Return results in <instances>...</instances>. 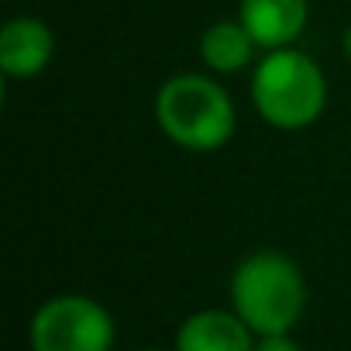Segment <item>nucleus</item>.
<instances>
[{
  "label": "nucleus",
  "instance_id": "1",
  "mask_svg": "<svg viewBox=\"0 0 351 351\" xmlns=\"http://www.w3.org/2000/svg\"><path fill=\"white\" fill-rule=\"evenodd\" d=\"M231 303L258 337L289 334L306 306L303 272L282 252H252L231 276Z\"/></svg>",
  "mask_w": 351,
  "mask_h": 351
},
{
  "label": "nucleus",
  "instance_id": "2",
  "mask_svg": "<svg viewBox=\"0 0 351 351\" xmlns=\"http://www.w3.org/2000/svg\"><path fill=\"white\" fill-rule=\"evenodd\" d=\"M155 121L162 134L190 152H214L234 134V104L228 90L204 73H180L158 86Z\"/></svg>",
  "mask_w": 351,
  "mask_h": 351
},
{
  "label": "nucleus",
  "instance_id": "3",
  "mask_svg": "<svg viewBox=\"0 0 351 351\" xmlns=\"http://www.w3.org/2000/svg\"><path fill=\"white\" fill-rule=\"evenodd\" d=\"M252 104L255 110L282 131L310 128L327 104L324 69L300 49H272L255 66L252 76Z\"/></svg>",
  "mask_w": 351,
  "mask_h": 351
},
{
  "label": "nucleus",
  "instance_id": "4",
  "mask_svg": "<svg viewBox=\"0 0 351 351\" xmlns=\"http://www.w3.org/2000/svg\"><path fill=\"white\" fill-rule=\"evenodd\" d=\"M35 351H110L114 317L90 296L45 300L32 317Z\"/></svg>",
  "mask_w": 351,
  "mask_h": 351
},
{
  "label": "nucleus",
  "instance_id": "5",
  "mask_svg": "<svg viewBox=\"0 0 351 351\" xmlns=\"http://www.w3.org/2000/svg\"><path fill=\"white\" fill-rule=\"evenodd\" d=\"M306 18H310L306 0H241L238 8V21L265 52L289 49L303 35Z\"/></svg>",
  "mask_w": 351,
  "mask_h": 351
},
{
  "label": "nucleus",
  "instance_id": "6",
  "mask_svg": "<svg viewBox=\"0 0 351 351\" xmlns=\"http://www.w3.org/2000/svg\"><path fill=\"white\" fill-rule=\"evenodd\" d=\"M56 52V35L38 18H11L0 32V69L11 80L38 76Z\"/></svg>",
  "mask_w": 351,
  "mask_h": 351
},
{
  "label": "nucleus",
  "instance_id": "7",
  "mask_svg": "<svg viewBox=\"0 0 351 351\" xmlns=\"http://www.w3.org/2000/svg\"><path fill=\"white\" fill-rule=\"evenodd\" d=\"M252 327L228 310H200L183 320L176 351H255Z\"/></svg>",
  "mask_w": 351,
  "mask_h": 351
},
{
  "label": "nucleus",
  "instance_id": "8",
  "mask_svg": "<svg viewBox=\"0 0 351 351\" xmlns=\"http://www.w3.org/2000/svg\"><path fill=\"white\" fill-rule=\"evenodd\" d=\"M255 49L258 45H255V38L248 35V28L241 21H217L200 38V59L214 73H238V69H245L252 62Z\"/></svg>",
  "mask_w": 351,
  "mask_h": 351
},
{
  "label": "nucleus",
  "instance_id": "9",
  "mask_svg": "<svg viewBox=\"0 0 351 351\" xmlns=\"http://www.w3.org/2000/svg\"><path fill=\"white\" fill-rule=\"evenodd\" d=\"M255 351H303L289 334H269L262 341H255Z\"/></svg>",
  "mask_w": 351,
  "mask_h": 351
},
{
  "label": "nucleus",
  "instance_id": "10",
  "mask_svg": "<svg viewBox=\"0 0 351 351\" xmlns=\"http://www.w3.org/2000/svg\"><path fill=\"white\" fill-rule=\"evenodd\" d=\"M344 56H348V62H351V25H348V32H344Z\"/></svg>",
  "mask_w": 351,
  "mask_h": 351
},
{
  "label": "nucleus",
  "instance_id": "11",
  "mask_svg": "<svg viewBox=\"0 0 351 351\" xmlns=\"http://www.w3.org/2000/svg\"><path fill=\"white\" fill-rule=\"evenodd\" d=\"M141 351H162V348H141Z\"/></svg>",
  "mask_w": 351,
  "mask_h": 351
}]
</instances>
